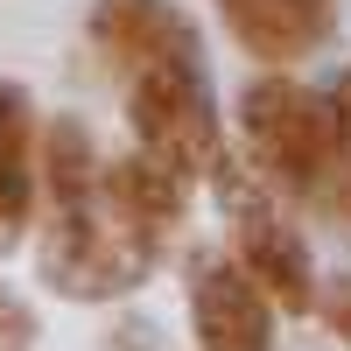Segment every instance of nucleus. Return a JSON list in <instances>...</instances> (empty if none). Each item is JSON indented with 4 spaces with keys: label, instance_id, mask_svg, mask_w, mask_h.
<instances>
[{
    "label": "nucleus",
    "instance_id": "obj_1",
    "mask_svg": "<svg viewBox=\"0 0 351 351\" xmlns=\"http://www.w3.org/2000/svg\"><path fill=\"white\" fill-rule=\"evenodd\" d=\"M239 134H246V162L267 190L316 204L330 176V106L324 92L295 84L281 64L267 77H246L239 92Z\"/></svg>",
    "mask_w": 351,
    "mask_h": 351
},
{
    "label": "nucleus",
    "instance_id": "obj_2",
    "mask_svg": "<svg viewBox=\"0 0 351 351\" xmlns=\"http://www.w3.org/2000/svg\"><path fill=\"white\" fill-rule=\"evenodd\" d=\"M155 260H162V239L127 225L106 197L84 204V211H56L36 239V274L64 302H112V295L148 281Z\"/></svg>",
    "mask_w": 351,
    "mask_h": 351
},
{
    "label": "nucleus",
    "instance_id": "obj_3",
    "mask_svg": "<svg viewBox=\"0 0 351 351\" xmlns=\"http://www.w3.org/2000/svg\"><path fill=\"white\" fill-rule=\"evenodd\" d=\"M127 127H134V148L169 162L183 183H211L225 162V127L204 64H162L127 77Z\"/></svg>",
    "mask_w": 351,
    "mask_h": 351
},
{
    "label": "nucleus",
    "instance_id": "obj_4",
    "mask_svg": "<svg viewBox=\"0 0 351 351\" xmlns=\"http://www.w3.org/2000/svg\"><path fill=\"white\" fill-rule=\"evenodd\" d=\"M211 190L225 204V225H232V260L274 295V309L288 316H309L316 309V274H309V246H302V232L281 218V204L274 190L253 176V162H218L211 176Z\"/></svg>",
    "mask_w": 351,
    "mask_h": 351
},
{
    "label": "nucleus",
    "instance_id": "obj_5",
    "mask_svg": "<svg viewBox=\"0 0 351 351\" xmlns=\"http://www.w3.org/2000/svg\"><path fill=\"white\" fill-rule=\"evenodd\" d=\"M190 337L197 351H274V295L232 253L190 260Z\"/></svg>",
    "mask_w": 351,
    "mask_h": 351
},
{
    "label": "nucleus",
    "instance_id": "obj_6",
    "mask_svg": "<svg viewBox=\"0 0 351 351\" xmlns=\"http://www.w3.org/2000/svg\"><path fill=\"white\" fill-rule=\"evenodd\" d=\"M92 49L112 77H141L162 64H204V36L176 0H99L92 8Z\"/></svg>",
    "mask_w": 351,
    "mask_h": 351
},
{
    "label": "nucleus",
    "instance_id": "obj_7",
    "mask_svg": "<svg viewBox=\"0 0 351 351\" xmlns=\"http://www.w3.org/2000/svg\"><path fill=\"white\" fill-rule=\"evenodd\" d=\"M43 190V120L14 77H0V253L21 239Z\"/></svg>",
    "mask_w": 351,
    "mask_h": 351
},
{
    "label": "nucleus",
    "instance_id": "obj_8",
    "mask_svg": "<svg viewBox=\"0 0 351 351\" xmlns=\"http://www.w3.org/2000/svg\"><path fill=\"white\" fill-rule=\"evenodd\" d=\"M183 197H190V183H183L169 162H155L148 148L106 162V204H112L127 225H141L148 239H169V232L183 225Z\"/></svg>",
    "mask_w": 351,
    "mask_h": 351
},
{
    "label": "nucleus",
    "instance_id": "obj_9",
    "mask_svg": "<svg viewBox=\"0 0 351 351\" xmlns=\"http://www.w3.org/2000/svg\"><path fill=\"white\" fill-rule=\"evenodd\" d=\"M43 190L56 211H84V204L106 197V162L92 148L84 120H49L43 127Z\"/></svg>",
    "mask_w": 351,
    "mask_h": 351
},
{
    "label": "nucleus",
    "instance_id": "obj_10",
    "mask_svg": "<svg viewBox=\"0 0 351 351\" xmlns=\"http://www.w3.org/2000/svg\"><path fill=\"white\" fill-rule=\"evenodd\" d=\"M218 14L232 28V43L260 64H295L302 49H316V36L288 14V0H218Z\"/></svg>",
    "mask_w": 351,
    "mask_h": 351
},
{
    "label": "nucleus",
    "instance_id": "obj_11",
    "mask_svg": "<svg viewBox=\"0 0 351 351\" xmlns=\"http://www.w3.org/2000/svg\"><path fill=\"white\" fill-rule=\"evenodd\" d=\"M324 106H330V176H324V197L316 204L330 218H351V71L330 77Z\"/></svg>",
    "mask_w": 351,
    "mask_h": 351
},
{
    "label": "nucleus",
    "instance_id": "obj_12",
    "mask_svg": "<svg viewBox=\"0 0 351 351\" xmlns=\"http://www.w3.org/2000/svg\"><path fill=\"white\" fill-rule=\"evenodd\" d=\"M28 344H36V309L0 281V351H28Z\"/></svg>",
    "mask_w": 351,
    "mask_h": 351
},
{
    "label": "nucleus",
    "instance_id": "obj_13",
    "mask_svg": "<svg viewBox=\"0 0 351 351\" xmlns=\"http://www.w3.org/2000/svg\"><path fill=\"white\" fill-rule=\"evenodd\" d=\"M316 316H324V324L351 344V281H330V288L316 281Z\"/></svg>",
    "mask_w": 351,
    "mask_h": 351
},
{
    "label": "nucleus",
    "instance_id": "obj_14",
    "mask_svg": "<svg viewBox=\"0 0 351 351\" xmlns=\"http://www.w3.org/2000/svg\"><path fill=\"white\" fill-rule=\"evenodd\" d=\"M155 337H162L155 324H134V316H127V324H112V330H106V351H162Z\"/></svg>",
    "mask_w": 351,
    "mask_h": 351
},
{
    "label": "nucleus",
    "instance_id": "obj_15",
    "mask_svg": "<svg viewBox=\"0 0 351 351\" xmlns=\"http://www.w3.org/2000/svg\"><path fill=\"white\" fill-rule=\"evenodd\" d=\"M288 14H295V21L309 28V36L324 43V36H330V14H337V0H288Z\"/></svg>",
    "mask_w": 351,
    "mask_h": 351
}]
</instances>
